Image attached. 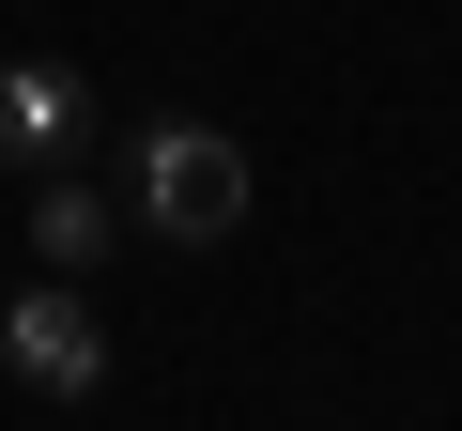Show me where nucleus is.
Here are the masks:
<instances>
[{
  "label": "nucleus",
  "mask_w": 462,
  "mask_h": 431,
  "mask_svg": "<svg viewBox=\"0 0 462 431\" xmlns=\"http://www.w3.org/2000/svg\"><path fill=\"white\" fill-rule=\"evenodd\" d=\"M139 216L170 247H231L247 232V139L231 124H154L139 139Z\"/></svg>",
  "instance_id": "1"
},
{
  "label": "nucleus",
  "mask_w": 462,
  "mask_h": 431,
  "mask_svg": "<svg viewBox=\"0 0 462 431\" xmlns=\"http://www.w3.org/2000/svg\"><path fill=\"white\" fill-rule=\"evenodd\" d=\"M78 124H93L78 62H0V154H32V170H47V154H62Z\"/></svg>",
  "instance_id": "4"
},
{
  "label": "nucleus",
  "mask_w": 462,
  "mask_h": 431,
  "mask_svg": "<svg viewBox=\"0 0 462 431\" xmlns=\"http://www.w3.org/2000/svg\"><path fill=\"white\" fill-rule=\"evenodd\" d=\"M0 354H16V385H32V400H93V385H108V308L47 262L32 293H0Z\"/></svg>",
  "instance_id": "2"
},
{
  "label": "nucleus",
  "mask_w": 462,
  "mask_h": 431,
  "mask_svg": "<svg viewBox=\"0 0 462 431\" xmlns=\"http://www.w3.org/2000/svg\"><path fill=\"white\" fill-rule=\"evenodd\" d=\"M108 232H124V200H108V185H78V170L47 154V185H32V262L93 278V262H108Z\"/></svg>",
  "instance_id": "3"
}]
</instances>
